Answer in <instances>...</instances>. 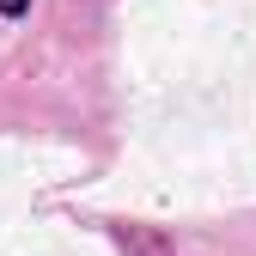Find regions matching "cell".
Wrapping results in <instances>:
<instances>
[{
    "instance_id": "1",
    "label": "cell",
    "mask_w": 256,
    "mask_h": 256,
    "mask_svg": "<svg viewBox=\"0 0 256 256\" xmlns=\"http://www.w3.org/2000/svg\"><path fill=\"white\" fill-rule=\"evenodd\" d=\"M24 6H30V0H0V12H6V18H18Z\"/></svg>"
}]
</instances>
